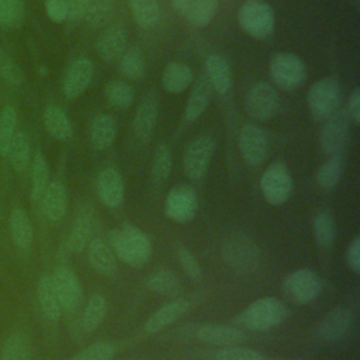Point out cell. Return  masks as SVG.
<instances>
[{
    "mask_svg": "<svg viewBox=\"0 0 360 360\" xmlns=\"http://www.w3.org/2000/svg\"><path fill=\"white\" fill-rule=\"evenodd\" d=\"M191 80H193L191 69L188 68V65L180 63V62L169 63L165 68L163 76H162L165 90L173 94L184 91L190 86Z\"/></svg>",
    "mask_w": 360,
    "mask_h": 360,
    "instance_id": "obj_31",
    "label": "cell"
},
{
    "mask_svg": "<svg viewBox=\"0 0 360 360\" xmlns=\"http://www.w3.org/2000/svg\"><path fill=\"white\" fill-rule=\"evenodd\" d=\"M335 219L330 212L322 211L314 219V236L319 246L330 248L335 242Z\"/></svg>",
    "mask_w": 360,
    "mask_h": 360,
    "instance_id": "obj_41",
    "label": "cell"
},
{
    "mask_svg": "<svg viewBox=\"0 0 360 360\" xmlns=\"http://www.w3.org/2000/svg\"><path fill=\"white\" fill-rule=\"evenodd\" d=\"M172 150L167 145H160L153 156L152 163V179L155 183H163L172 170Z\"/></svg>",
    "mask_w": 360,
    "mask_h": 360,
    "instance_id": "obj_45",
    "label": "cell"
},
{
    "mask_svg": "<svg viewBox=\"0 0 360 360\" xmlns=\"http://www.w3.org/2000/svg\"><path fill=\"white\" fill-rule=\"evenodd\" d=\"M243 332L236 326L228 325H218L210 323L202 325L195 330V339L207 343V345H217V346H235L243 339Z\"/></svg>",
    "mask_w": 360,
    "mask_h": 360,
    "instance_id": "obj_22",
    "label": "cell"
},
{
    "mask_svg": "<svg viewBox=\"0 0 360 360\" xmlns=\"http://www.w3.org/2000/svg\"><path fill=\"white\" fill-rule=\"evenodd\" d=\"M127 48V30L121 24L108 27L97 39L96 51L97 55L105 60L112 62L121 58Z\"/></svg>",
    "mask_w": 360,
    "mask_h": 360,
    "instance_id": "obj_20",
    "label": "cell"
},
{
    "mask_svg": "<svg viewBox=\"0 0 360 360\" xmlns=\"http://www.w3.org/2000/svg\"><path fill=\"white\" fill-rule=\"evenodd\" d=\"M288 316V307L276 297H263L248 305L238 322L249 330L263 332L281 325Z\"/></svg>",
    "mask_w": 360,
    "mask_h": 360,
    "instance_id": "obj_2",
    "label": "cell"
},
{
    "mask_svg": "<svg viewBox=\"0 0 360 360\" xmlns=\"http://www.w3.org/2000/svg\"><path fill=\"white\" fill-rule=\"evenodd\" d=\"M24 20V0H0V27L20 28Z\"/></svg>",
    "mask_w": 360,
    "mask_h": 360,
    "instance_id": "obj_40",
    "label": "cell"
},
{
    "mask_svg": "<svg viewBox=\"0 0 360 360\" xmlns=\"http://www.w3.org/2000/svg\"><path fill=\"white\" fill-rule=\"evenodd\" d=\"M55 291L63 311H75L82 300V284L76 273L68 266H59L51 274Z\"/></svg>",
    "mask_w": 360,
    "mask_h": 360,
    "instance_id": "obj_12",
    "label": "cell"
},
{
    "mask_svg": "<svg viewBox=\"0 0 360 360\" xmlns=\"http://www.w3.org/2000/svg\"><path fill=\"white\" fill-rule=\"evenodd\" d=\"M44 124L49 135L58 141H68L73 135V128L69 117L58 105H48L45 108Z\"/></svg>",
    "mask_w": 360,
    "mask_h": 360,
    "instance_id": "obj_30",
    "label": "cell"
},
{
    "mask_svg": "<svg viewBox=\"0 0 360 360\" xmlns=\"http://www.w3.org/2000/svg\"><path fill=\"white\" fill-rule=\"evenodd\" d=\"M89 0H66L68 7V20H80L83 18Z\"/></svg>",
    "mask_w": 360,
    "mask_h": 360,
    "instance_id": "obj_54",
    "label": "cell"
},
{
    "mask_svg": "<svg viewBox=\"0 0 360 360\" xmlns=\"http://www.w3.org/2000/svg\"><path fill=\"white\" fill-rule=\"evenodd\" d=\"M0 77L13 86H20L24 82L22 70L1 48H0Z\"/></svg>",
    "mask_w": 360,
    "mask_h": 360,
    "instance_id": "obj_49",
    "label": "cell"
},
{
    "mask_svg": "<svg viewBox=\"0 0 360 360\" xmlns=\"http://www.w3.org/2000/svg\"><path fill=\"white\" fill-rule=\"evenodd\" d=\"M260 188L270 205L284 204L292 190V180L287 167L280 162L271 163L260 179Z\"/></svg>",
    "mask_w": 360,
    "mask_h": 360,
    "instance_id": "obj_8",
    "label": "cell"
},
{
    "mask_svg": "<svg viewBox=\"0 0 360 360\" xmlns=\"http://www.w3.org/2000/svg\"><path fill=\"white\" fill-rule=\"evenodd\" d=\"M342 100V87L333 77H323L315 82L308 91V107L314 118L326 120L333 114Z\"/></svg>",
    "mask_w": 360,
    "mask_h": 360,
    "instance_id": "obj_4",
    "label": "cell"
},
{
    "mask_svg": "<svg viewBox=\"0 0 360 360\" xmlns=\"http://www.w3.org/2000/svg\"><path fill=\"white\" fill-rule=\"evenodd\" d=\"M8 225L13 243L20 249H28L34 239V229L27 211L22 208H14L10 214Z\"/></svg>",
    "mask_w": 360,
    "mask_h": 360,
    "instance_id": "obj_27",
    "label": "cell"
},
{
    "mask_svg": "<svg viewBox=\"0 0 360 360\" xmlns=\"http://www.w3.org/2000/svg\"><path fill=\"white\" fill-rule=\"evenodd\" d=\"M87 257L90 264L101 274L112 277L117 273V257L108 242L100 238H91L87 245Z\"/></svg>",
    "mask_w": 360,
    "mask_h": 360,
    "instance_id": "obj_23",
    "label": "cell"
},
{
    "mask_svg": "<svg viewBox=\"0 0 360 360\" xmlns=\"http://www.w3.org/2000/svg\"><path fill=\"white\" fill-rule=\"evenodd\" d=\"M108 103L117 108H128L134 103L132 87L122 80H111L104 89Z\"/></svg>",
    "mask_w": 360,
    "mask_h": 360,
    "instance_id": "obj_42",
    "label": "cell"
},
{
    "mask_svg": "<svg viewBox=\"0 0 360 360\" xmlns=\"http://www.w3.org/2000/svg\"><path fill=\"white\" fill-rule=\"evenodd\" d=\"M0 360H31V343L25 333H10L1 347Z\"/></svg>",
    "mask_w": 360,
    "mask_h": 360,
    "instance_id": "obj_33",
    "label": "cell"
},
{
    "mask_svg": "<svg viewBox=\"0 0 360 360\" xmlns=\"http://www.w3.org/2000/svg\"><path fill=\"white\" fill-rule=\"evenodd\" d=\"M49 183L48 162L41 152H37L31 166V201L34 204H41Z\"/></svg>",
    "mask_w": 360,
    "mask_h": 360,
    "instance_id": "obj_32",
    "label": "cell"
},
{
    "mask_svg": "<svg viewBox=\"0 0 360 360\" xmlns=\"http://www.w3.org/2000/svg\"><path fill=\"white\" fill-rule=\"evenodd\" d=\"M211 93H212V87L208 83L207 77L201 76L200 79H197V82L194 83V87L191 90V94L188 97L187 107H186L187 121H195L204 114L205 108L210 104Z\"/></svg>",
    "mask_w": 360,
    "mask_h": 360,
    "instance_id": "obj_29",
    "label": "cell"
},
{
    "mask_svg": "<svg viewBox=\"0 0 360 360\" xmlns=\"http://www.w3.org/2000/svg\"><path fill=\"white\" fill-rule=\"evenodd\" d=\"M239 149L245 162L259 166L267 156L269 139L266 132L256 125L246 124L239 131Z\"/></svg>",
    "mask_w": 360,
    "mask_h": 360,
    "instance_id": "obj_13",
    "label": "cell"
},
{
    "mask_svg": "<svg viewBox=\"0 0 360 360\" xmlns=\"http://www.w3.org/2000/svg\"><path fill=\"white\" fill-rule=\"evenodd\" d=\"M158 108H159L158 96L153 91L145 94L136 108L134 122H132L134 135L139 142H146L152 136L156 127Z\"/></svg>",
    "mask_w": 360,
    "mask_h": 360,
    "instance_id": "obj_16",
    "label": "cell"
},
{
    "mask_svg": "<svg viewBox=\"0 0 360 360\" xmlns=\"http://www.w3.org/2000/svg\"><path fill=\"white\" fill-rule=\"evenodd\" d=\"M349 117L343 111L330 114L321 129V148L329 156L342 155L349 142L350 125Z\"/></svg>",
    "mask_w": 360,
    "mask_h": 360,
    "instance_id": "obj_10",
    "label": "cell"
},
{
    "mask_svg": "<svg viewBox=\"0 0 360 360\" xmlns=\"http://www.w3.org/2000/svg\"><path fill=\"white\" fill-rule=\"evenodd\" d=\"M347 117L353 124L360 122V90L356 87L352 90L347 101Z\"/></svg>",
    "mask_w": 360,
    "mask_h": 360,
    "instance_id": "obj_53",
    "label": "cell"
},
{
    "mask_svg": "<svg viewBox=\"0 0 360 360\" xmlns=\"http://www.w3.org/2000/svg\"><path fill=\"white\" fill-rule=\"evenodd\" d=\"M114 357V346L108 342H97L75 354L70 360H111Z\"/></svg>",
    "mask_w": 360,
    "mask_h": 360,
    "instance_id": "obj_48",
    "label": "cell"
},
{
    "mask_svg": "<svg viewBox=\"0 0 360 360\" xmlns=\"http://www.w3.org/2000/svg\"><path fill=\"white\" fill-rule=\"evenodd\" d=\"M193 1H194V0H172L174 10H176L179 14H183V15H186V14L188 13V10H190Z\"/></svg>",
    "mask_w": 360,
    "mask_h": 360,
    "instance_id": "obj_55",
    "label": "cell"
},
{
    "mask_svg": "<svg viewBox=\"0 0 360 360\" xmlns=\"http://www.w3.org/2000/svg\"><path fill=\"white\" fill-rule=\"evenodd\" d=\"M346 260L349 267L359 274L360 273V238L356 236L350 245L347 246V252H346Z\"/></svg>",
    "mask_w": 360,
    "mask_h": 360,
    "instance_id": "obj_52",
    "label": "cell"
},
{
    "mask_svg": "<svg viewBox=\"0 0 360 360\" xmlns=\"http://www.w3.org/2000/svg\"><path fill=\"white\" fill-rule=\"evenodd\" d=\"M17 128V112L13 105H6L0 112V155L8 156Z\"/></svg>",
    "mask_w": 360,
    "mask_h": 360,
    "instance_id": "obj_37",
    "label": "cell"
},
{
    "mask_svg": "<svg viewBox=\"0 0 360 360\" xmlns=\"http://www.w3.org/2000/svg\"><path fill=\"white\" fill-rule=\"evenodd\" d=\"M118 68L124 77L132 79V80L141 79L145 73V58L141 49L139 48L127 49L120 58Z\"/></svg>",
    "mask_w": 360,
    "mask_h": 360,
    "instance_id": "obj_38",
    "label": "cell"
},
{
    "mask_svg": "<svg viewBox=\"0 0 360 360\" xmlns=\"http://www.w3.org/2000/svg\"><path fill=\"white\" fill-rule=\"evenodd\" d=\"M37 297H38V302H39L42 314L49 321H53V322L59 321L63 309H62L60 301L58 298V294L55 291L51 274L41 276L38 285H37Z\"/></svg>",
    "mask_w": 360,
    "mask_h": 360,
    "instance_id": "obj_26",
    "label": "cell"
},
{
    "mask_svg": "<svg viewBox=\"0 0 360 360\" xmlns=\"http://www.w3.org/2000/svg\"><path fill=\"white\" fill-rule=\"evenodd\" d=\"M177 260L181 266L186 276L191 280H200L202 276V269L197 260V257L186 248H179L177 250Z\"/></svg>",
    "mask_w": 360,
    "mask_h": 360,
    "instance_id": "obj_50",
    "label": "cell"
},
{
    "mask_svg": "<svg viewBox=\"0 0 360 360\" xmlns=\"http://www.w3.org/2000/svg\"><path fill=\"white\" fill-rule=\"evenodd\" d=\"M94 224L96 221L93 210L89 205H83L73 219L68 238V246L72 252L79 253L87 248L89 242L93 238Z\"/></svg>",
    "mask_w": 360,
    "mask_h": 360,
    "instance_id": "obj_18",
    "label": "cell"
},
{
    "mask_svg": "<svg viewBox=\"0 0 360 360\" xmlns=\"http://www.w3.org/2000/svg\"><path fill=\"white\" fill-rule=\"evenodd\" d=\"M353 318V312L346 307H336L330 309L316 323L318 338L328 343L340 340L352 328Z\"/></svg>",
    "mask_w": 360,
    "mask_h": 360,
    "instance_id": "obj_15",
    "label": "cell"
},
{
    "mask_svg": "<svg viewBox=\"0 0 360 360\" xmlns=\"http://www.w3.org/2000/svg\"><path fill=\"white\" fill-rule=\"evenodd\" d=\"M277 107V91L269 83H257L249 90L246 97V111L252 118L257 121L269 120L274 115Z\"/></svg>",
    "mask_w": 360,
    "mask_h": 360,
    "instance_id": "obj_14",
    "label": "cell"
},
{
    "mask_svg": "<svg viewBox=\"0 0 360 360\" xmlns=\"http://www.w3.org/2000/svg\"><path fill=\"white\" fill-rule=\"evenodd\" d=\"M205 77L217 93H228L232 86V72L228 60L221 55H210L205 60Z\"/></svg>",
    "mask_w": 360,
    "mask_h": 360,
    "instance_id": "obj_25",
    "label": "cell"
},
{
    "mask_svg": "<svg viewBox=\"0 0 360 360\" xmlns=\"http://www.w3.org/2000/svg\"><path fill=\"white\" fill-rule=\"evenodd\" d=\"M224 260L238 271H253L259 266L260 253L256 243L246 235L228 236L222 245Z\"/></svg>",
    "mask_w": 360,
    "mask_h": 360,
    "instance_id": "obj_5",
    "label": "cell"
},
{
    "mask_svg": "<svg viewBox=\"0 0 360 360\" xmlns=\"http://www.w3.org/2000/svg\"><path fill=\"white\" fill-rule=\"evenodd\" d=\"M188 308L190 302L184 298H177L165 304L148 318V321L145 322V330L148 333L160 332L162 329L167 328L179 318H181L188 311Z\"/></svg>",
    "mask_w": 360,
    "mask_h": 360,
    "instance_id": "obj_21",
    "label": "cell"
},
{
    "mask_svg": "<svg viewBox=\"0 0 360 360\" xmlns=\"http://www.w3.org/2000/svg\"><path fill=\"white\" fill-rule=\"evenodd\" d=\"M198 208V197L188 184L174 186L165 200V214L169 219L186 224L190 222Z\"/></svg>",
    "mask_w": 360,
    "mask_h": 360,
    "instance_id": "obj_9",
    "label": "cell"
},
{
    "mask_svg": "<svg viewBox=\"0 0 360 360\" xmlns=\"http://www.w3.org/2000/svg\"><path fill=\"white\" fill-rule=\"evenodd\" d=\"M238 21L248 35L263 39L273 34L274 11L263 0H248L238 11Z\"/></svg>",
    "mask_w": 360,
    "mask_h": 360,
    "instance_id": "obj_3",
    "label": "cell"
},
{
    "mask_svg": "<svg viewBox=\"0 0 360 360\" xmlns=\"http://www.w3.org/2000/svg\"><path fill=\"white\" fill-rule=\"evenodd\" d=\"M108 243L115 257L132 267L143 266L152 253L149 236L129 224H125L121 229L110 231Z\"/></svg>",
    "mask_w": 360,
    "mask_h": 360,
    "instance_id": "obj_1",
    "label": "cell"
},
{
    "mask_svg": "<svg viewBox=\"0 0 360 360\" xmlns=\"http://www.w3.org/2000/svg\"><path fill=\"white\" fill-rule=\"evenodd\" d=\"M107 314V300L101 294H93L82 315V328L86 332H93L104 321Z\"/></svg>",
    "mask_w": 360,
    "mask_h": 360,
    "instance_id": "obj_35",
    "label": "cell"
},
{
    "mask_svg": "<svg viewBox=\"0 0 360 360\" xmlns=\"http://www.w3.org/2000/svg\"><path fill=\"white\" fill-rule=\"evenodd\" d=\"M135 22L145 30L153 28L159 21V6L156 0H128Z\"/></svg>",
    "mask_w": 360,
    "mask_h": 360,
    "instance_id": "obj_36",
    "label": "cell"
},
{
    "mask_svg": "<svg viewBox=\"0 0 360 360\" xmlns=\"http://www.w3.org/2000/svg\"><path fill=\"white\" fill-rule=\"evenodd\" d=\"M89 135L93 146L98 150L107 149L115 139L117 124L110 114H100L90 122Z\"/></svg>",
    "mask_w": 360,
    "mask_h": 360,
    "instance_id": "obj_28",
    "label": "cell"
},
{
    "mask_svg": "<svg viewBox=\"0 0 360 360\" xmlns=\"http://www.w3.org/2000/svg\"><path fill=\"white\" fill-rule=\"evenodd\" d=\"M146 285L149 290H152L158 294L172 295L179 291L180 281L174 271H172L169 269H160L148 277Z\"/></svg>",
    "mask_w": 360,
    "mask_h": 360,
    "instance_id": "obj_39",
    "label": "cell"
},
{
    "mask_svg": "<svg viewBox=\"0 0 360 360\" xmlns=\"http://www.w3.org/2000/svg\"><path fill=\"white\" fill-rule=\"evenodd\" d=\"M270 75L283 90L297 89L305 80V65L294 53L280 52L270 60Z\"/></svg>",
    "mask_w": 360,
    "mask_h": 360,
    "instance_id": "obj_7",
    "label": "cell"
},
{
    "mask_svg": "<svg viewBox=\"0 0 360 360\" xmlns=\"http://www.w3.org/2000/svg\"><path fill=\"white\" fill-rule=\"evenodd\" d=\"M94 75L90 59L79 58L66 70L63 79V94L66 98H76L89 87Z\"/></svg>",
    "mask_w": 360,
    "mask_h": 360,
    "instance_id": "obj_17",
    "label": "cell"
},
{
    "mask_svg": "<svg viewBox=\"0 0 360 360\" xmlns=\"http://www.w3.org/2000/svg\"><path fill=\"white\" fill-rule=\"evenodd\" d=\"M343 166H345V162H343L342 155L330 156L328 160H325L319 166L316 176H315L318 186L326 191L335 188L342 177Z\"/></svg>",
    "mask_w": 360,
    "mask_h": 360,
    "instance_id": "obj_34",
    "label": "cell"
},
{
    "mask_svg": "<svg viewBox=\"0 0 360 360\" xmlns=\"http://www.w3.org/2000/svg\"><path fill=\"white\" fill-rule=\"evenodd\" d=\"M218 3L219 0H194L186 17L191 25L201 28L214 18L218 10Z\"/></svg>",
    "mask_w": 360,
    "mask_h": 360,
    "instance_id": "obj_43",
    "label": "cell"
},
{
    "mask_svg": "<svg viewBox=\"0 0 360 360\" xmlns=\"http://www.w3.org/2000/svg\"><path fill=\"white\" fill-rule=\"evenodd\" d=\"M322 290L319 276L311 269H298L285 276L283 291L285 297L295 304H307L315 300Z\"/></svg>",
    "mask_w": 360,
    "mask_h": 360,
    "instance_id": "obj_6",
    "label": "cell"
},
{
    "mask_svg": "<svg viewBox=\"0 0 360 360\" xmlns=\"http://www.w3.org/2000/svg\"><path fill=\"white\" fill-rule=\"evenodd\" d=\"M0 219H1V208H0Z\"/></svg>",
    "mask_w": 360,
    "mask_h": 360,
    "instance_id": "obj_56",
    "label": "cell"
},
{
    "mask_svg": "<svg viewBox=\"0 0 360 360\" xmlns=\"http://www.w3.org/2000/svg\"><path fill=\"white\" fill-rule=\"evenodd\" d=\"M42 211L45 217L52 222H59L68 210V193L62 181H51L42 200Z\"/></svg>",
    "mask_w": 360,
    "mask_h": 360,
    "instance_id": "obj_24",
    "label": "cell"
},
{
    "mask_svg": "<svg viewBox=\"0 0 360 360\" xmlns=\"http://www.w3.org/2000/svg\"><path fill=\"white\" fill-rule=\"evenodd\" d=\"M97 194L101 202L110 208H117L121 205L124 198V181L118 170L108 167L98 173L97 181Z\"/></svg>",
    "mask_w": 360,
    "mask_h": 360,
    "instance_id": "obj_19",
    "label": "cell"
},
{
    "mask_svg": "<svg viewBox=\"0 0 360 360\" xmlns=\"http://www.w3.org/2000/svg\"><path fill=\"white\" fill-rule=\"evenodd\" d=\"M112 0H89L83 18L91 27L101 25L111 13Z\"/></svg>",
    "mask_w": 360,
    "mask_h": 360,
    "instance_id": "obj_46",
    "label": "cell"
},
{
    "mask_svg": "<svg viewBox=\"0 0 360 360\" xmlns=\"http://www.w3.org/2000/svg\"><path fill=\"white\" fill-rule=\"evenodd\" d=\"M215 141L210 135H201L191 141L183 156V167L188 179L201 180L210 166Z\"/></svg>",
    "mask_w": 360,
    "mask_h": 360,
    "instance_id": "obj_11",
    "label": "cell"
},
{
    "mask_svg": "<svg viewBox=\"0 0 360 360\" xmlns=\"http://www.w3.org/2000/svg\"><path fill=\"white\" fill-rule=\"evenodd\" d=\"M215 360H270V359L253 349L239 347L235 345V346H225L217 350Z\"/></svg>",
    "mask_w": 360,
    "mask_h": 360,
    "instance_id": "obj_47",
    "label": "cell"
},
{
    "mask_svg": "<svg viewBox=\"0 0 360 360\" xmlns=\"http://www.w3.org/2000/svg\"><path fill=\"white\" fill-rule=\"evenodd\" d=\"M8 158L11 162V166L15 172L22 173L28 165H30V142L25 134L15 132V136L13 139Z\"/></svg>",
    "mask_w": 360,
    "mask_h": 360,
    "instance_id": "obj_44",
    "label": "cell"
},
{
    "mask_svg": "<svg viewBox=\"0 0 360 360\" xmlns=\"http://www.w3.org/2000/svg\"><path fill=\"white\" fill-rule=\"evenodd\" d=\"M45 10L48 17L52 21L60 22L68 20V7H66V0H46L45 3Z\"/></svg>",
    "mask_w": 360,
    "mask_h": 360,
    "instance_id": "obj_51",
    "label": "cell"
}]
</instances>
